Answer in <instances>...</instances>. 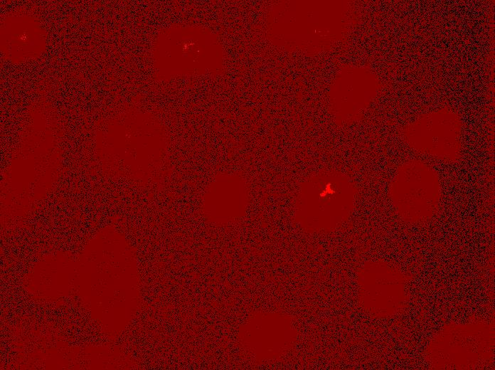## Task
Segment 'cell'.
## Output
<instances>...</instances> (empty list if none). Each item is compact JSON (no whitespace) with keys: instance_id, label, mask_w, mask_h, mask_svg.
<instances>
[{"instance_id":"8992f818","label":"cell","mask_w":495,"mask_h":370,"mask_svg":"<svg viewBox=\"0 0 495 370\" xmlns=\"http://www.w3.org/2000/svg\"><path fill=\"white\" fill-rule=\"evenodd\" d=\"M380 88L378 79L368 68H344L334 82L330 98V114L335 123L348 126L360 120Z\"/></svg>"},{"instance_id":"7a4b0ae2","label":"cell","mask_w":495,"mask_h":370,"mask_svg":"<svg viewBox=\"0 0 495 370\" xmlns=\"http://www.w3.org/2000/svg\"><path fill=\"white\" fill-rule=\"evenodd\" d=\"M494 347V329L491 324L451 323L431 339L425 356L435 369H470L489 357Z\"/></svg>"},{"instance_id":"5b68a950","label":"cell","mask_w":495,"mask_h":370,"mask_svg":"<svg viewBox=\"0 0 495 370\" xmlns=\"http://www.w3.org/2000/svg\"><path fill=\"white\" fill-rule=\"evenodd\" d=\"M462 123L459 115L443 107L421 115L401 128L405 142L412 149L445 162L461 156Z\"/></svg>"},{"instance_id":"52a82bcc","label":"cell","mask_w":495,"mask_h":370,"mask_svg":"<svg viewBox=\"0 0 495 370\" xmlns=\"http://www.w3.org/2000/svg\"><path fill=\"white\" fill-rule=\"evenodd\" d=\"M250 187L245 174H217L205 188L201 208L210 220L227 223L242 217L250 201Z\"/></svg>"},{"instance_id":"6da1fadb","label":"cell","mask_w":495,"mask_h":370,"mask_svg":"<svg viewBox=\"0 0 495 370\" xmlns=\"http://www.w3.org/2000/svg\"><path fill=\"white\" fill-rule=\"evenodd\" d=\"M358 189L344 172L324 169L307 176L299 184L294 202V218L305 232L334 231L351 216Z\"/></svg>"},{"instance_id":"277c9868","label":"cell","mask_w":495,"mask_h":370,"mask_svg":"<svg viewBox=\"0 0 495 370\" xmlns=\"http://www.w3.org/2000/svg\"><path fill=\"white\" fill-rule=\"evenodd\" d=\"M410 281L394 263L383 260L368 261L358 275L360 305L373 317H392L406 306Z\"/></svg>"},{"instance_id":"3957f363","label":"cell","mask_w":495,"mask_h":370,"mask_svg":"<svg viewBox=\"0 0 495 370\" xmlns=\"http://www.w3.org/2000/svg\"><path fill=\"white\" fill-rule=\"evenodd\" d=\"M388 193L395 211L403 221L421 223L437 212L441 199L440 178L425 162L410 160L398 167Z\"/></svg>"}]
</instances>
